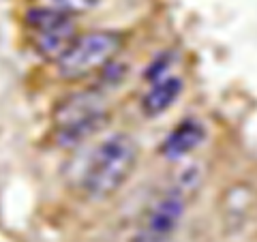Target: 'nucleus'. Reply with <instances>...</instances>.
I'll return each mask as SVG.
<instances>
[{
  "label": "nucleus",
  "mask_w": 257,
  "mask_h": 242,
  "mask_svg": "<svg viewBox=\"0 0 257 242\" xmlns=\"http://www.w3.org/2000/svg\"><path fill=\"white\" fill-rule=\"evenodd\" d=\"M138 152V144L126 133H114L101 140L86 161L79 178V191L94 201L114 195L133 174Z\"/></svg>",
  "instance_id": "obj_1"
},
{
  "label": "nucleus",
  "mask_w": 257,
  "mask_h": 242,
  "mask_svg": "<svg viewBox=\"0 0 257 242\" xmlns=\"http://www.w3.org/2000/svg\"><path fill=\"white\" fill-rule=\"evenodd\" d=\"M109 107L101 92H73L56 105L52 114V135L56 146L73 148L107 125Z\"/></svg>",
  "instance_id": "obj_2"
},
{
  "label": "nucleus",
  "mask_w": 257,
  "mask_h": 242,
  "mask_svg": "<svg viewBox=\"0 0 257 242\" xmlns=\"http://www.w3.org/2000/svg\"><path fill=\"white\" fill-rule=\"evenodd\" d=\"M122 47V35L111 30H94L77 37L73 45L64 52L58 64V75L62 79H82L114 62V56Z\"/></svg>",
  "instance_id": "obj_3"
},
{
  "label": "nucleus",
  "mask_w": 257,
  "mask_h": 242,
  "mask_svg": "<svg viewBox=\"0 0 257 242\" xmlns=\"http://www.w3.org/2000/svg\"><path fill=\"white\" fill-rule=\"evenodd\" d=\"M26 22L32 30V45L47 60L58 62L77 39L71 15L54 9V7L30 9Z\"/></svg>",
  "instance_id": "obj_4"
},
{
  "label": "nucleus",
  "mask_w": 257,
  "mask_h": 242,
  "mask_svg": "<svg viewBox=\"0 0 257 242\" xmlns=\"http://www.w3.org/2000/svg\"><path fill=\"white\" fill-rule=\"evenodd\" d=\"M187 206V193L180 187H172L152 201L140 233L133 242H167L178 227Z\"/></svg>",
  "instance_id": "obj_5"
},
{
  "label": "nucleus",
  "mask_w": 257,
  "mask_h": 242,
  "mask_svg": "<svg viewBox=\"0 0 257 242\" xmlns=\"http://www.w3.org/2000/svg\"><path fill=\"white\" fill-rule=\"evenodd\" d=\"M204 135H206L204 125L195 118H187L170 131L165 142L161 144V152L167 159H180L189 155L191 150H195L204 142Z\"/></svg>",
  "instance_id": "obj_6"
},
{
  "label": "nucleus",
  "mask_w": 257,
  "mask_h": 242,
  "mask_svg": "<svg viewBox=\"0 0 257 242\" xmlns=\"http://www.w3.org/2000/svg\"><path fill=\"white\" fill-rule=\"evenodd\" d=\"M182 92V79L161 77L150 86V90L142 99V111L148 118H157L170 109Z\"/></svg>",
  "instance_id": "obj_7"
},
{
  "label": "nucleus",
  "mask_w": 257,
  "mask_h": 242,
  "mask_svg": "<svg viewBox=\"0 0 257 242\" xmlns=\"http://www.w3.org/2000/svg\"><path fill=\"white\" fill-rule=\"evenodd\" d=\"M101 0H50V5L54 9H58L67 15H77L84 11H90L92 7H96Z\"/></svg>",
  "instance_id": "obj_8"
}]
</instances>
